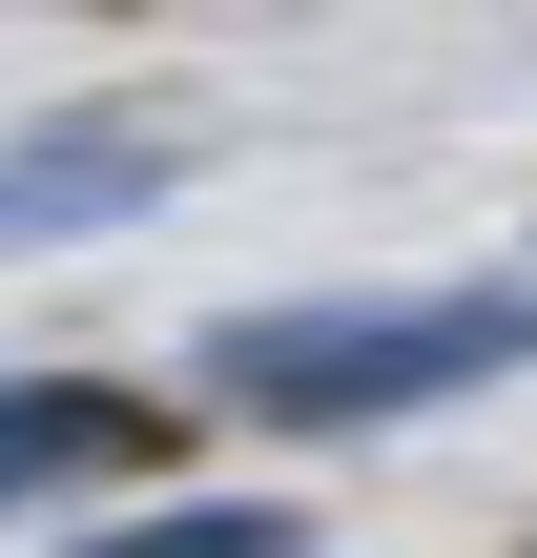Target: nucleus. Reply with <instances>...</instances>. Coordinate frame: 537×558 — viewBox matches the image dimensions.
<instances>
[{
  "label": "nucleus",
  "mask_w": 537,
  "mask_h": 558,
  "mask_svg": "<svg viewBox=\"0 0 537 558\" xmlns=\"http://www.w3.org/2000/svg\"><path fill=\"white\" fill-rule=\"evenodd\" d=\"M166 414L145 393H103V373H0V518L21 497H83V476H124Z\"/></svg>",
  "instance_id": "7ed1b4c3"
},
{
  "label": "nucleus",
  "mask_w": 537,
  "mask_h": 558,
  "mask_svg": "<svg viewBox=\"0 0 537 558\" xmlns=\"http://www.w3.org/2000/svg\"><path fill=\"white\" fill-rule=\"evenodd\" d=\"M186 186V124L166 104H62L0 145V248H83V228H145Z\"/></svg>",
  "instance_id": "f03ea898"
},
{
  "label": "nucleus",
  "mask_w": 537,
  "mask_h": 558,
  "mask_svg": "<svg viewBox=\"0 0 537 558\" xmlns=\"http://www.w3.org/2000/svg\"><path fill=\"white\" fill-rule=\"evenodd\" d=\"M83 558H310L269 497H207V518H124V538H83Z\"/></svg>",
  "instance_id": "20e7f679"
},
{
  "label": "nucleus",
  "mask_w": 537,
  "mask_h": 558,
  "mask_svg": "<svg viewBox=\"0 0 537 558\" xmlns=\"http://www.w3.org/2000/svg\"><path fill=\"white\" fill-rule=\"evenodd\" d=\"M497 373H537V290H310V311H228L186 352V393L248 435H373V414H435Z\"/></svg>",
  "instance_id": "f257e3e1"
}]
</instances>
